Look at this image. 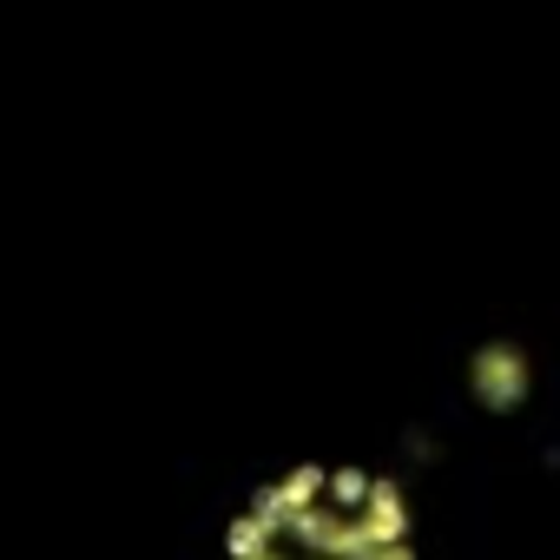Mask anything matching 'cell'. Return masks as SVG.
<instances>
[{"instance_id":"1","label":"cell","mask_w":560,"mask_h":560,"mask_svg":"<svg viewBox=\"0 0 560 560\" xmlns=\"http://www.w3.org/2000/svg\"><path fill=\"white\" fill-rule=\"evenodd\" d=\"M224 560H422L396 475L363 462H298L244 494Z\"/></svg>"},{"instance_id":"2","label":"cell","mask_w":560,"mask_h":560,"mask_svg":"<svg viewBox=\"0 0 560 560\" xmlns=\"http://www.w3.org/2000/svg\"><path fill=\"white\" fill-rule=\"evenodd\" d=\"M468 396L488 409V416H514L527 396H534V363L521 343H481L468 357Z\"/></svg>"}]
</instances>
